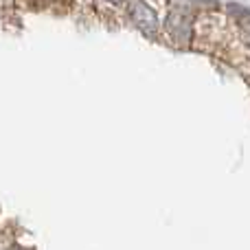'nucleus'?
Wrapping results in <instances>:
<instances>
[{
  "instance_id": "1",
  "label": "nucleus",
  "mask_w": 250,
  "mask_h": 250,
  "mask_svg": "<svg viewBox=\"0 0 250 250\" xmlns=\"http://www.w3.org/2000/svg\"><path fill=\"white\" fill-rule=\"evenodd\" d=\"M127 11H129V18H132L134 26L141 29L145 35L158 33V16H156V11L145 2V0H132Z\"/></svg>"
},
{
  "instance_id": "2",
  "label": "nucleus",
  "mask_w": 250,
  "mask_h": 250,
  "mask_svg": "<svg viewBox=\"0 0 250 250\" xmlns=\"http://www.w3.org/2000/svg\"><path fill=\"white\" fill-rule=\"evenodd\" d=\"M167 31L173 38V42L187 46L191 42V16L182 9H173L167 18Z\"/></svg>"
},
{
  "instance_id": "3",
  "label": "nucleus",
  "mask_w": 250,
  "mask_h": 250,
  "mask_svg": "<svg viewBox=\"0 0 250 250\" xmlns=\"http://www.w3.org/2000/svg\"><path fill=\"white\" fill-rule=\"evenodd\" d=\"M108 2H112V4H119V2H123V0H108Z\"/></svg>"
}]
</instances>
